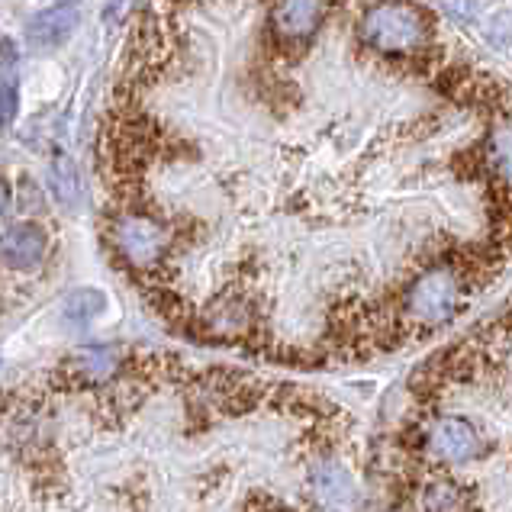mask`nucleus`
I'll return each mask as SVG.
<instances>
[{
  "mask_svg": "<svg viewBox=\"0 0 512 512\" xmlns=\"http://www.w3.org/2000/svg\"><path fill=\"white\" fill-rule=\"evenodd\" d=\"M467 287V274L448 261L416 274L403 290V326L409 332H426L451 323L467 300Z\"/></svg>",
  "mask_w": 512,
  "mask_h": 512,
  "instance_id": "nucleus-1",
  "label": "nucleus"
},
{
  "mask_svg": "<svg viewBox=\"0 0 512 512\" xmlns=\"http://www.w3.org/2000/svg\"><path fill=\"white\" fill-rule=\"evenodd\" d=\"M361 36L371 49L384 55H413L429 46V20L419 7L380 4L364 10Z\"/></svg>",
  "mask_w": 512,
  "mask_h": 512,
  "instance_id": "nucleus-2",
  "label": "nucleus"
},
{
  "mask_svg": "<svg viewBox=\"0 0 512 512\" xmlns=\"http://www.w3.org/2000/svg\"><path fill=\"white\" fill-rule=\"evenodd\" d=\"M113 245L126 261H133L136 268H145L162 258L168 245V232L149 216L126 213L113 219Z\"/></svg>",
  "mask_w": 512,
  "mask_h": 512,
  "instance_id": "nucleus-3",
  "label": "nucleus"
},
{
  "mask_svg": "<svg viewBox=\"0 0 512 512\" xmlns=\"http://www.w3.org/2000/svg\"><path fill=\"white\" fill-rule=\"evenodd\" d=\"M429 448L435 458H442L448 464H464L480 455V435L467 419L461 416H445L432 426Z\"/></svg>",
  "mask_w": 512,
  "mask_h": 512,
  "instance_id": "nucleus-4",
  "label": "nucleus"
},
{
  "mask_svg": "<svg viewBox=\"0 0 512 512\" xmlns=\"http://www.w3.org/2000/svg\"><path fill=\"white\" fill-rule=\"evenodd\" d=\"M46 255V232L33 223L13 226L0 236V261L13 271H33Z\"/></svg>",
  "mask_w": 512,
  "mask_h": 512,
  "instance_id": "nucleus-5",
  "label": "nucleus"
},
{
  "mask_svg": "<svg viewBox=\"0 0 512 512\" xmlns=\"http://www.w3.org/2000/svg\"><path fill=\"white\" fill-rule=\"evenodd\" d=\"M326 17L323 4H277L271 10V23L277 29V36L287 42H303L310 39L319 23Z\"/></svg>",
  "mask_w": 512,
  "mask_h": 512,
  "instance_id": "nucleus-6",
  "label": "nucleus"
},
{
  "mask_svg": "<svg viewBox=\"0 0 512 512\" xmlns=\"http://www.w3.org/2000/svg\"><path fill=\"white\" fill-rule=\"evenodd\" d=\"M78 29V7L71 4H55L42 10L39 17L29 23V42H36L39 49H55Z\"/></svg>",
  "mask_w": 512,
  "mask_h": 512,
  "instance_id": "nucleus-7",
  "label": "nucleus"
},
{
  "mask_svg": "<svg viewBox=\"0 0 512 512\" xmlns=\"http://www.w3.org/2000/svg\"><path fill=\"white\" fill-rule=\"evenodd\" d=\"M419 512H467V490L448 477H432L419 487L416 496Z\"/></svg>",
  "mask_w": 512,
  "mask_h": 512,
  "instance_id": "nucleus-8",
  "label": "nucleus"
},
{
  "mask_svg": "<svg viewBox=\"0 0 512 512\" xmlns=\"http://www.w3.org/2000/svg\"><path fill=\"white\" fill-rule=\"evenodd\" d=\"M313 487L319 493V500H323L326 506H332V509H342V506H348L351 500H355V487H351L348 474L342 471V467H335V464L319 467V471L313 474Z\"/></svg>",
  "mask_w": 512,
  "mask_h": 512,
  "instance_id": "nucleus-9",
  "label": "nucleus"
},
{
  "mask_svg": "<svg viewBox=\"0 0 512 512\" xmlns=\"http://www.w3.org/2000/svg\"><path fill=\"white\" fill-rule=\"evenodd\" d=\"M71 368H75L78 377L87 380V384H97V380H110L116 374L120 355H116V348H87L81 355H75Z\"/></svg>",
  "mask_w": 512,
  "mask_h": 512,
  "instance_id": "nucleus-10",
  "label": "nucleus"
},
{
  "mask_svg": "<svg viewBox=\"0 0 512 512\" xmlns=\"http://www.w3.org/2000/svg\"><path fill=\"white\" fill-rule=\"evenodd\" d=\"M487 158L496 171V178H503L506 184H512V123L496 126L487 142Z\"/></svg>",
  "mask_w": 512,
  "mask_h": 512,
  "instance_id": "nucleus-11",
  "label": "nucleus"
},
{
  "mask_svg": "<svg viewBox=\"0 0 512 512\" xmlns=\"http://www.w3.org/2000/svg\"><path fill=\"white\" fill-rule=\"evenodd\" d=\"M104 306H107V300H104L100 290L84 287V290H75V294L65 300L62 316L68 319V323H87V319L97 316L100 310H104Z\"/></svg>",
  "mask_w": 512,
  "mask_h": 512,
  "instance_id": "nucleus-12",
  "label": "nucleus"
},
{
  "mask_svg": "<svg viewBox=\"0 0 512 512\" xmlns=\"http://www.w3.org/2000/svg\"><path fill=\"white\" fill-rule=\"evenodd\" d=\"M52 184H55V194L62 197L65 203H75L78 197V178H75V165L68 162L65 155H58L55 158V165H52Z\"/></svg>",
  "mask_w": 512,
  "mask_h": 512,
  "instance_id": "nucleus-13",
  "label": "nucleus"
},
{
  "mask_svg": "<svg viewBox=\"0 0 512 512\" xmlns=\"http://www.w3.org/2000/svg\"><path fill=\"white\" fill-rule=\"evenodd\" d=\"M7 203H10V190H7V184H4V181H0V216H4Z\"/></svg>",
  "mask_w": 512,
  "mask_h": 512,
  "instance_id": "nucleus-14",
  "label": "nucleus"
}]
</instances>
